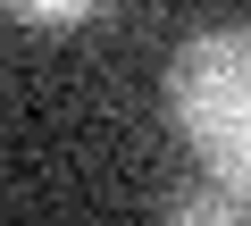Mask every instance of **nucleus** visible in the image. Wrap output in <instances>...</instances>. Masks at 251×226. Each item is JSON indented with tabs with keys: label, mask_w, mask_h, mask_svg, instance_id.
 I'll return each instance as SVG.
<instances>
[{
	"label": "nucleus",
	"mask_w": 251,
	"mask_h": 226,
	"mask_svg": "<svg viewBox=\"0 0 251 226\" xmlns=\"http://www.w3.org/2000/svg\"><path fill=\"white\" fill-rule=\"evenodd\" d=\"M168 218H184V226H226V218H251V201L209 176V184H184V193L168 201Z\"/></svg>",
	"instance_id": "2"
},
{
	"label": "nucleus",
	"mask_w": 251,
	"mask_h": 226,
	"mask_svg": "<svg viewBox=\"0 0 251 226\" xmlns=\"http://www.w3.org/2000/svg\"><path fill=\"white\" fill-rule=\"evenodd\" d=\"M17 17H34V25H75V17H92L100 0H9Z\"/></svg>",
	"instance_id": "3"
},
{
	"label": "nucleus",
	"mask_w": 251,
	"mask_h": 226,
	"mask_svg": "<svg viewBox=\"0 0 251 226\" xmlns=\"http://www.w3.org/2000/svg\"><path fill=\"white\" fill-rule=\"evenodd\" d=\"M168 118L201 176L251 201V25H209L168 59Z\"/></svg>",
	"instance_id": "1"
}]
</instances>
